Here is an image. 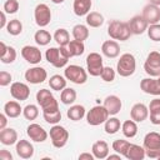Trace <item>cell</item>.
<instances>
[{
	"instance_id": "6da1fadb",
	"label": "cell",
	"mask_w": 160,
	"mask_h": 160,
	"mask_svg": "<svg viewBox=\"0 0 160 160\" xmlns=\"http://www.w3.org/2000/svg\"><path fill=\"white\" fill-rule=\"evenodd\" d=\"M45 58L48 60L49 64H51L54 68H64L69 59H70V55H69V51H68V48L66 46H60V48H50L46 50L45 52Z\"/></svg>"
},
{
	"instance_id": "7a4b0ae2",
	"label": "cell",
	"mask_w": 160,
	"mask_h": 160,
	"mask_svg": "<svg viewBox=\"0 0 160 160\" xmlns=\"http://www.w3.org/2000/svg\"><path fill=\"white\" fill-rule=\"evenodd\" d=\"M108 34L114 40L125 41L131 36V30L129 22H122L119 20H112L108 26Z\"/></svg>"
},
{
	"instance_id": "3957f363",
	"label": "cell",
	"mask_w": 160,
	"mask_h": 160,
	"mask_svg": "<svg viewBox=\"0 0 160 160\" xmlns=\"http://www.w3.org/2000/svg\"><path fill=\"white\" fill-rule=\"evenodd\" d=\"M144 149L146 156L150 159H158L160 155V134L151 131L144 138Z\"/></svg>"
},
{
	"instance_id": "277c9868",
	"label": "cell",
	"mask_w": 160,
	"mask_h": 160,
	"mask_svg": "<svg viewBox=\"0 0 160 160\" xmlns=\"http://www.w3.org/2000/svg\"><path fill=\"white\" fill-rule=\"evenodd\" d=\"M135 69H136V61H135L134 55L129 52L122 54L116 64L118 74L122 78H128L135 72Z\"/></svg>"
},
{
	"instance_id": "5b68a950",
	"label": "cell",
	"mask_w": 160,
	"mask_h": 160,
	"mask_svg": "<svg viewBox=\"0 0 160 160\" xmlns=\"http://www.w3.org/2000/svg\"><path fill=\"white\" fill-rule=\"evenodd\" d=\"M36 101L41 106L42 111H56L59 110V104L55 96L48 89H40L36 92Z\"/></svg>"
},
{
	"instance_id": "8992f818",
	"label": "cell",
	"mask_w": 160,
	"mask_h": 160,
	"mask_svg": "<svg viewBox=\"0 0 160 160\" xmlns=\"http://www.w3.org/2000/svg\"><path fill=\"white\" fill-rule=\"evenodd\" d=\"M109 111L106 110V108L102 105H96L94 108H91L88 114H86V121L89 125L92 126H98L100 124H104L108 119H109Z\"/></svg>"
},
{
	"instance_id": "52a82bcc",
	"label": "cell",
	"mask_w": 160,
	"mask_h": 160,
	"mask_svg": "<svg viewBox=\"0 0 160 160\" xmlns=\"http://www.w3.org/2000/svg\"><path fill=\"white\" fill-rule=\"evenodd\" d=\"M64 75H65L66 80H70L71 82L78 84V85L85 84L86 80H88L86 71L79 65H69V66H66L65 70H64Z\"/></svg>"
},
{
	"instance_id": "ba28073f",
	"label": "cell",
	"mask_w": 160,
	"mask_h": 160,
	"mask_svg": "<svg viewBox=\"0 0 160 160\" xmlns=\"http://www.w3.org/2000/svg\"><path fill=\"white\" fill-rule=\"evenodd\" d=\"M50 139H51V142L55 148L60 149V148H64L69 140V131L64 128V126H60V125H54L51 129H50Z\"/></svg>"
},
{
	"instance_id": "9c48e42d",
	"label": "cell",
	"mask_w": 160,
	"mask_h": 160,
	"mask_svg": "<svg viewBox=\"0 0 160 160\" xmlns=\"http://www.w3.org/2000/svg\"><path fill=\"white\" fill-rule=\"evenodd\" d=\"M144 70L148 75L152 78L160 76V52L159 51H151L148 55L146 61L144 64Z\"/></svg>"
},
{
	"instance_id": "30bf717a",
	"label": "cell",
	"mask_w": 160,
	"mask_h": 160,
	"mask_svg": "<svg viewBox=\"0 0 160 160\" xmlns=\"http://www.w3.org/2000/svg\"><path fill=\"white\" fill-rule=\"evenodd\" d=\"M102 58L98 52H90L86 56V70L91 76H100L102 71Z\"/></svg>"
},
{
	"instance_id": "8fae6325",
	"label": "cell",
	"mask_w": 160,
	"mask_h": 160,
	"mask_svg": "<svg viewBox=\"0 0 160 160\" xmlns=\"http://www.w3.org/2000/svg\"><path fill=\"white\" fill-rule=\"evenodd\" d=\"M34 18H35V22L40 28H45L46 25L50 24V20H51L50 8L46 4H38L34 10Z\"/></svg>"
},
{
	"instance_id": "7c38bea8",
	"label": "cell",
	"mask_w": 160,
	"mask_h": 160,
	"mask_svg": "<svg viewBox=\"0 0 160 160\" xmlns=\"http://www.w3.org/2000/svg\"><path fill=\"white\" fill-rule=\"evenodd\" d=\"M46 78H48V72L41 66H34L31 69H28L25 72V80L34 85L44 82L46 80Z\"/></svg>"
},
{
	"instance_id": "4fadbf2b",
	"label": "cell",
	"mask_w": 160,
	"mask_h": 160,
	"mask_svg": "<svg viewBox=\"0 0 160 160\" xmlns=\"http://www.w3.org/2000/svg\"><path fill=\"white\" fill-rule=\"evenodd\" d=\"M10 94L11 96L15 99V100H19V101H24V100H28L29 96H30V89L26 84L24 82H20V81H16V82H12L11 86H10Z\"/></svg>"
},
{
	"instance_id": "5bb4252c",
	"label": "cell",
	"mask_w": 160,
	"mask_h": 160,
	"mask_svg": "<svg viewBox=\"0 0 160 160\" xmlns=\"http://www.w3.org/2000/svg\"><path fill=\"white\" fill-rule=\"evenodd\" d=\"M26 134H28V136L32 140V141H35V142H44L46 139H48V132H46V130L42 128V126H40L39 124H30L29 126H28V129H26Z\"/></svg>"
},
{
	"instance_id": "9a60e30c",
	"label": "cell",
	"mask_w": 160,
	"mask_h": 160,
	"mask_svg": "<svg viewBox=\"0 0 160 160\" xmlns=\"http://www.w3.org/2000/svg\"><path fill=\"white\" fill-rule=\"evenodd\" d=\"M142 18L148 21L149 25L158 24L160 21V8L154 4H148L142 9Z\"/></svg>"
},
{
	"instance_id": "2e32d148",
	"label": "cell",
	"mask_w": 160,
	"mask_h": 160,
	"mask_svg": "<svg viewBox=\"0 0 160 160\" xmlns=\"http://www.w3.org/2000/svg\"><path fill=\"white\" fill-rule=\"evenodd\" d=\"M21 56L30 64H39L41 61V51L36 46L26 45L21 49Z\"/></svg>"
},
{
	"instance_id": "e0dca14e",
	"label": "cell",
	"mask_w": 160,
	"mask_h": 160,
	"mask_svg": "<svg viewBox=\"0 0 160 160\" xmlns=\"http://www.w3.org/2000/svg\"><path fill=\"white\" fill-rule=\"evenodd\" d=\"M140 88L145 94L150 95H160V81L159 79H152V78H145L140 82Z\"/></svg>"
},
{
	"instance_id": "ac0fdd59",
	"label": "cell",
	"mask_w": 160,
	"mask_h": 160,
	"mask_svg": "<svg viewBox=\"0 0 160 160\" xmlns=\"http://www.w3.org/2000/svg\"><path fill=\"white\" fill-rule=\"evenodd\" d=\"M129 26H130V30L132 34L135 35H141L144 31L148 30V21L142 18V15H135L134 18L130 19L129 21Z\"/></svg>"
},
{
	"instance_id": "d6986e66",
	"label": "cell",
	"mask_w": 160,
	"mask_h": 160,
	"mask_svg": "<svg viewBox=\"0 0 160 160\" xmlns=\"http://www.w3.org/2000/svg\"><path fill=\"white\" fill-rule=\"evenodd\" d=\"M130 116L136 122H142L149 116V108L141 102L135 104L130 110Z\"/></svg>"
},
{
	"instance_id": "ffe728a7",
	"label": "cell",
	"mask_w": 160,
	"mask_h": 160,
	"mask_svg": "<svg viewBox=\"0 0 160 160\" xmlns=\"http://www.w3.org/2000/svg\"><path fill=\"white\" fill-rule=\"evenodd\" d=\"M104 106L106 108V110L109 111L110 115H116L118 112H120L122 104H121V100H120L119 96H116V95H109L104 100Z\"/></svg>"
},
{
	"instance_id": "44dd1931",
	"label": "cell",
	"mask_w": 160,
	"mask_h": 160,
	"mask_svg": "<svg viewBox=\"0 0 160 160\" xmlns=\"http://www.w3.org/2000/svg\"><path fill=\"white\" fill-rule=\"evenodd\" d=\"M16 154L21 159H30L34 155V146L28 140H19L16 142Z\"/></svg>"
},
{
	"instance_id": "7402d4cb",
	"label": "cell",
	"mask_w": 160,
	"mask_h": 160,
	"mask_svg": "<svg viewBox=\"0 0 160 160\" xmlns=\"http://www.w3.org/2000/svg\"><path fill=\"white\" fill-rule=\"evenodd\" d=\"M101 51L106 58L114 59L120 54V46L115 40H106L101 45Z\"/></svg>"
},
{
	"instance_id": "603a6c76",
	"label": "cell",
	"mask_w": 160,
	"mask_h": 160,
	"mask_svg": "<svg viewBox=\"0 0 160 160\" xmlns=\"http://www.w3.org/2000/svg\"><path fill=\"white\" fill-rule=\"evenodd\" d=\"M1 51H0V60L2 64H11L16 59V50L12 46H6L4 41L0 42Z\"/></svg>"
},
{
	"instance_id": "cb8c5ba5",
	"label": "cell",
	"mask_w": 160,
	"mask_h": 160,
	"mask_svg": "<svg viewBox=\"0 0 160 160\" xmlns=\"http://www.w3.org/2000/svg\"><path fill=\"white\" fill-rule=\"evenodd\" d=\"M0 141L1 144L4 145H14L16 144L19 140H18V132L15 129L12 128H5L0 131Z\"/></svg>"
},
{
	"instance_id": "d4e9b609",
	"label": "cell",
	"mask_w": 160,
	"mask_h": 160,
	"mask_svg": "<svg viewBox=\"0 0 160 160\" xmlns=\"http://www.w3.org/2000/svg\"><path fill=\"white\" fill-rule=\"evenodd\" d=\"M91 151L96 159H105L109 155V145L104 140H98L92 144Z\"/></svg>"
},
{
	"instance_id": "484cf974",
	"label": "cell",
	"mask_w": 160,
	"mask_h": 160,
	"mask_svg": "<svg viewBox=\"0 0 160 160\" xmlns=\"http://www.w3.org/2000/svg\"><path fill=\"white\" fill-rule=\"evenodd\" d=\"M145 156H146V154H145L144 146H140L136 144H130L128 152L125 155V158L129 160H142Z\"/></svg>"
},
{
	"instance_id": "4316f807",
	"label": "cell",
	"mask_w": 160,
	"mask_h": 160,
	"mask_svg": "<svg viewBox=\"0 0 160 160\" xmlns=\"http://www.w3.org/2000/svg\"><path fill=\"white\" fill-rule=\"evenodd\" d=\"M91 0H74L72 4V9L75 15L78 16H82V15H88L90 9H91Z\"/></svg>"
},
{
	"instance_id": "83f0119b",
	"label": "cell",
	"mask_w": 160,
	"mask_h": 160,
	"mask_svg": "<svg viewBox=\"0 0 160 160\" xmlns=\"http://www.w3.org/2000/svg\"><path fill=\"white\" fill-rule=\"evenodd\" d=\"M150 121L154 125H160V99H154L149 105Z\"/></svg>"
},
{
	"instance_id": "f1b7e54d",
	"label": "cell",
	"mask_w": 160,
	"mask_h": 160,
	"mask_svg": "<svg viewBox=\"0 0 160 160\" xmlns=\"http://www.w3.org/2000/svg\"><path fill=\"white\" fill-rule=\"evenodd\" d=\"M4 112L6 114L8 118L14 119V118L20 116V114L22 112V109L18 101H8L4 105Z\"/></svg>"
},
{
	"instance_id": "f546056e",
	"label": "cell",
	"mask_w": 160,
	"mask_h": 160,
	"mask_svg": "<svg viewBox=\"0 0 160 160\" xmlns=\"http://www.w3.org/2000/svg\"><path fill=\"white\" fill-rule=\"evenodd\" d=\"M68 51H69V55L70 58L72 56H80L84 54L85 51V45H84V41H79V40H71L69 44H68Z\"/></svg>"
},
{
	"instance_id": "4dcf8cb0",
	"label": "cell",
	"mask_w": 160,
	"mask_h": 160,
	"mask_svg": "<svg viewBox=\"0 0 160 160\" xmlns=\"http://www.w3.org/2000/svg\"><path fill=\"white\" fill-rule=\"evenodd\" d=\"M68 118L72 121H79L85 116V108L82 105H72L66 112Z\"/></svg>"
},
{
	"instance_id": "1f68e13d",
	"label": "cell",
	"mask_w": 160,
	"mask_h": 160,
	"mask_svg": "<svg viewBox=\"0 0 160 160\" xmlns=\"http://www.w3.org/2000/svg\"><path fill=\"white\" fill-rule=\"evenodd\" d=\"M86 24L90 28H99L104 24V16L98 11H91L86 15Z\"/></svg>"
},
{
	"instance_id": "d6a6232c",
	"label": "cell",
	"mask_w": 160,
	"mask_h": 160,
	"mask_svg": "<svg viewBox=\"0 0 160 160\" xmlns=\"http://www.w3.org/2000/svg\"><path fill=\"white\" fill-rule=\"evenodd\" d=\"M121 130H122V134H124L126 138H134V136L138 134V125H136V121H134L132 119L124 121L122 125H121Z\"/></svg>"
},
{
	"instance_id": "836d02e7",
	"label": "cell",
	"mask_w": 160,
	"mask_h": 160,
	"mask_svg": "<svg viewBox=\"0 0 160 160\" xmlns=\"http://www.w3.org/2000/svg\"><path fill=\"white\" fill-rule=\"evenodd\" d=\"M72 36L75 40L79 41H84L89 38V29L88 26L82 25V24H78L72 28Z\"/></svg>"
},
{
	"instance_id": "e575fe53",
	"label": "cell",
	"mask_w": 160,
	"mask_h": 160,
	"mask_svg": "<svg viewBox=\"0 0 160 160\" xmlns=\"http://www.w3.org/2000/svg\"><path fill=\"white\" fill-rule=\"evenodd\" d=\"M49 85L55 91L64 90L66 88V78H64L61 75H52L49 80Z\"/></svg>"
},
{
	"instance_id": "d590c367",
	"label": "cell",
	"mask_w": 160,
	"mask_h": 160,
	"mask_svg": "<svg viewBox=\"0 0 160 160\" xmlns=\"http://www.w3.org/2000/svg\"><path fill=\"white\" fill-rule=\"evenodd\" d=\"M60 100L62 104L65 105H71L74 104V101L76 100V91L71 88H65L64 90H61L60 94Z\"/></svg>"
},
{
	"instance_id": "8d00e7d4",
	"label": "cell",
	"mask_w": 160,
	"mask_h": 160,
	"mask_svg": "<svg viewBox=\"0 0 160 160\" xmlns=\"http://www.w3.org/2000/svg\"><path fill=\"white\" fill-rule=\"evenodd\" d=\"M54 40L60 45V46H68L70 42V35L69 31L65 29H58L54 34Z\"/></svg>"
},
{
	"instance_id": "74e56055",
	"label": "cell",
	"mask_w": 160,
	"mask_h": 160,
	"mask_svg": "<svg viewBox=\"0 0 160 160\" xmlns=\"http://www.w3.org/2000/svg\"><path fill=\"white\" fill-rule=\"evenodd\" d=\"M34 40H35V42H36L38 45L45 46V45H48V44L51 41V35H50L49 31L41 29V30H38V31L35 32Z\"/></svg>"
},
{
	"instance_id": "f35d334b",
	"label": "cell",
	"mask_w": 160,
	"mask_h": 160,
	"mask_svg": "<svg viewBox=\"0 0 160 160\" xmlns=\"http://www.w3.org/2000/svg\"><path fill=\"white\" fill-rule=\"evenodd\" d=\"M105 125H104V129H105V132L106 134H115V132H118L119 130H120V120L118 119V118H110V119H108L105 122H104Z\"/></svg>"
},
{
	"instance_id": "ab89813d",
	"label": "cell",
	"mask_w": 160,
	"mask_h": 160,
	"mask_svg": "<svg viewBox=\"0 0 160 160\" xmlns=\"http://www.w3.org/2000/svg\"><path fill=\"white\" fill-rule=\"evenodd\" d=\"M112 150L115 151V152H118V154H120V155H126V152H128V149H129V146H130V142L128 141V140H122V139H118V140H115L114 142H112Z\"/></svg>"
},
{
	"instance_id": "60d3db41",
	"label": "cell",
	"mask_w": 160,
	"mask_h": 160,
	"mask_svg": "<svg viewBox=\"0 0 160 160\" xmlns=\"http://www.w3.org/2000/svg\"><path fill=\"white\" fill-rule=\"evenodd\" d=\"M6 30H8V32L10 35L16 36V35L21 34V31H22V24H21V21L19 19H12V20H10L8 22Z\"/></svg>"
},
{
	"instance_id": "b9f144b4",
	"label": "cell",
	"mask_w": 160,
	"mask_h": 160,
	"mask_svg": "<svg viewBox=\"0 0 160 160\" xmlns=\"http://www.w3.org/2000/svg\"><path fill=\"white\" fill-rule=\"evenodd\" d=\"M22 115L26 120H35L39 115V109L36 105L34 104H30V105H26L24 109H22Z\"/></svg>"
},
{
	"instance_id": "7bdbcfd3",
	"label": "cell",
	"mask_w": 160,
	"mask_h": 160,
	"mask_svg": "<svg viewBox=\"0 0 160 160\" xmlns=\"http://www.w3.org/2000/svg\"><path fill=\"white\" fill-rule=\"evenodd\" d=\"M42 116H44V120L49 124H58L60 120H61V112L60 110H56V111H42Z\"/></svg>"
},
{
	"instance_id": "ee69618b",
	"label": "cell",
	"mask_w": 160,
	"mask_h": 160,
	"mask_svg": "<svg viewBox=\"0 0 160 160\" xmlns=\"http://www.w3.org/2000/svg\"><path fill=\"white\" fill-rule=\"evenodd\" d=\"M148 36L152 41H160V24H152L148 26Z\"/></svg>"
},
{
	"instance_id": "f6af8a7d",
	"label": "cell",
	"mask_w": 160,
	"mask_h": 160,
	"mask_svg": "<svg viewBox=\"0 0 160 160\" xmlns=\"http://www.w3.org/2000/svg\"><path fill=\"white\" fill-rule=\"evenodd\" d=\"M2 10L6 14H15L19 10V1L18 0H6L4 2Z\"/></svg>"
},
{
	"instance_id": "bcb514c9",
	"label": "cell",
	"mask_w": 160,
	"mask_h": 160,
	"mask_svg": "<svg viewBox=\"0 0 160 160\" xmlns=\"http://www.w3.org/2000/svg\"><path fill=\"white\" fill-rule=\"evenodd\" d=\"M100 76H101V79H102L104 81L111 82V81H114V79H115V70H114L112 68H110V66H105V68L102 69Z\"/></svg>"
},
{
	"instance_id": "7dc6e473",
	"label": "cell",
	"mask_w": 160,
	"mask_h": 160,
	"mask_svg": "<svg viewBox=\"0 0 160 160\" xmlns=\"http://www.w3.org/2000/svg\"><path fill=\"white\" fill-rule=\"evenodd\" d=\"M11 74L8 71H0V85L1 86H8L11 82Z\"/></svg>"
},
{
	"instance_id": "c3c4849f",
	"label": "cell",
	"mask_w": 160,
	"mask_h": 160,
	"mask_svg": "<svg viewBox=\"0 0 160 160\" xmlns=\"http://www.w3.org/2000/svg\"><path fill=\"white\" fill-rule=\"evenodd\" d=\"M0 160H12V155L8 150H1L0 151Z\"/></svg>"
},
{
	"instance_id": "681fc988",
	"label": "cell",
	"mask_w": 160,
	"mask_h": 160,
	"mask_svg": "<svg viewBox=\"0 0 160 160\" xmlns=\"http://www.w3.org/2000/svg\"><path fill=\"white\" fill-rule=\"evenodd\" d=\"M8 116H6V114L4 112V114H0V130H2V129H5V126H6V122H8Z\"/></svg>"
},
{
	"instance_id": "f907efd6",
	"label": "cell",
	"mask_w": 160,
	"mask_h": 160,
	"mask_svg": "<svg viewBox=\"0 0 160 160\" xmlns=\"http://www.w3.org/2000/svg\"><path fill=\"white\" fill-rule=\"evenodd\" d=\"M94 158H95L94 154H90V152H82V154L79 155L80 160H92Z\"/></svg>"
},
{
	"instance_id": "816d5d0a",
	"label": "cell",
	"mask_w": 160,
	"mask_h": 160,
	"mask_svg": "<svg viewBox=\"0 0 160 160\" xmlns=\"http://www.w3.org/2000/svg\"><path fill=\"white\" fill-rule=\"evenodd\" d=\"M5 14H6L5 11H1V12H0V18H1V21H0V29L6 28V25H8V22H6V15H5Z\"/></svg>"
},
{
	"instance_id": "f5cc1de1",
	"label": "cell",
	"mask_w": 160,
	"mask_h": 160,
	"mask_svg": "<svg viewBox=\"0 0 160 160\" xmlns=\"http://www.w3.org/2000/svg\"><path fill=\"white\" fill-rule=\"evenodd\" d=\"M120 154H116V155H108V159L110 160V159H118V160H120Z\"/></svg>"
},
{
	"instance_id": "db71d44e",
	"label": "cell",
	"mask_w": 160,
	"mask_h": 160,
	"mask_svg": "<svg viewBox=\"0 0 160 160\" xmlns=\"http://www.w3.org/2000/svg\"><path fill=\"white\" fill-rule=\"evenodd\" d=\"M150 4H154V5L160 6V0H150Z\"/></svg>"
},
{
	"instance_id": "11a10c76",
	"label": "cell",
	"mask_w": 160,
	"mask_h": 160,
	"mask_svg": "<svg viewBox=\"0 0 160 160\" xmlns=\"http://www.w3.org/2000/svg\"><path fill=\"white\" fill-rule=\"evenodd\" d=\"M54 4H61V2H64L65 0H51Z\"/></svg>"
},
{
	"instance_id": "9f6ffc18",
	"label": "cell",
	"mask_w": 160,
	"mask_h": 160,
	"mask_svg": "<svg viewBox=\"0 0 160 160\" xmlns=\"http://www.w3.org/2000/svg\"><path fill=\"white\" fill-rule=\"evenodd\" d=\"M158 159H159V160H160V155H159V158H158Z\"/></svg>"
},
{
	"instance_id": "6f0895ef",
	"label": "cell",
	"mask_w": 160,
	"mask_h": 160,
	"mask_svg": "<svg viewBox=\"0 0 160 160\" xmlns=\"http://www.w3.org/2000/svg\"><path fill=\"white\" fill-rule=\"evenodd\" d=\"M158 79H159V81H160V76H159V78H158Z\"/></svg>"
}]
</instances>
